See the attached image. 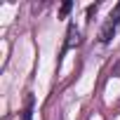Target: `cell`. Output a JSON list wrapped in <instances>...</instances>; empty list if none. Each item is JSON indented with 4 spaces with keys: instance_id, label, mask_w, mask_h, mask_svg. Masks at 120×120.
I'll return each instance as SVG.
<instances>
[{
    "instance_id": "obj_1",
    "label": "cell",
    "mask_w": 120,
    "mask_h": 120,
    "mask_svg": "<svg viewBox=\"0 0 120 120\" xmlns=\"http://www.w3.org/2000/svg\"><path fill=\"white\" fill-rule=\"evenodd\" d=\"M118 24H120V3L113 7V12H111V17H108V21L101 26V33H99V40L101 42H108L111 38H113V33H115V28H118Z\"/></svg>"
},
{
    "instance_id": "obj_4",
    "label": "cell",
    "mask_w": 120,
    "mask_h": 120,
    "mask_svg": "<svg viewBox=\"0 0 120 120\" xmlns=\"http://www.w3.org/2000/svg\"><path fill=\"white\" fill-rule=\"evenodd\" d=\"M71 7H73L71 3H64V5H61V17H66V14L71 12Z\"/></svg>"
},
{
    "instance_id": "obj_2",
    "label": "cell",
    "mask_w": 120,
    "mask_h": 120,
    "mask_svg": "<svg viewBox=\"0 0 120 120\" xmlns=\"http://www.w3.org/2000/svg\"><path fill=\"white\" fill-rule=\"evenodd\" d=\"M78 42H80V31L71 24V26H68V40H66V45H64V52L71 49V47H75Z\"/></svg>"
},
{
    "instance_id": "obj_5",
    "label": "cell",
    "mask_w": 120,
    "mask_h": 120,
    "mask_svg": "<svg viewBox=\"0 0 120 120\" xmlns=\"http://www.w3.org/2000/svg\"><path fill=\"white\" fill-rule=\"evenodd\" d=\"M113 75H115V78H120V59L113 64Z\"/></svg>"
},
{
    "instance_id": "obj_3",
    "label": "cell",
    "mask_w": 120,
    "mask_h": 120,
    "mask_svg": "<svg viewBox=\"0 0 120 120\" xmlns=\"http://www.w3.org/2000/svg\"><path fill=\"white\" fill-rule=\"evenodd\" d=\"M21 120H33V99H31V97H28L26 108H24V113H21Z\"/></svg>"
}]
</instances>
